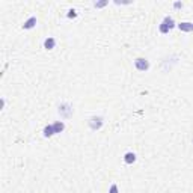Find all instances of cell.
<instances>
[{"label": "cell", "mask_w": 193, "mask_h": 193, "mask_svg": "<svg viewBox=\"0 0 193 193\" xmlns=\"http://www.w3.org/2000/svg\"><path fill=\"white\" fill-rule=\"evenodd\" d=\"M178 29L183 30V32H192L193 30V23H189V21H183L178 24Z\"/></svg>", "instance_id": "cell-4"}, {"label": "cell", "mask_w": 193, "mask_h": 193, "mask_svg": "<svg viewBox=\"0 0 193 193\" xmlns=\"http://www.w3.org/2000/svg\"><path fill=\"white\" fill-rule=\"evenodd\" d=\"M174 8H176V9L183 8V3H181V2H175V3H174Z\"/></svg>", "instance_id": "cell-14"}, {"label": "cell", "mask_w": 193, "mask_h": 193, "mask_svg": "<svg viewBox=\"0 0 193 193\" xmlns=\"http://www.w3.org/2000/svg\"><path fill=\"white\" fill-rule=\"evenodd\" d=\"M76 17H77L76 11H74V9H71V11L68 12V18H76Z\"/></svg>", "instance_id": "cell-12"}, {"label": "cell", "mask_w": 193, "mask_h": 193, "mask_svg": "<svg viewBox=\"0 0 193 193\" xmlns=\"http://www.w3.org/2000/svg\"><path fill=\"white\" fill-rule=\"evenodd\" d=\"M44 137H50V136L54 135V130H53V125H47L45 128H44Z\"/></svg>", "instance_id": "cell-10"}, {"label": "cell", "mask_w": 193, "mask_h": 193, "mask_svg": "<svg viewBox=\"0 0 193 193\" xmlns=\"http://www.w3.org/2000/svg\"><path fill=\"white\" fill-rule=\"evenodd\" d=\"M107 5V2H97L95 3V8H103V6H106Z\"/></svg>", "instance_id": "cell-13"}, {"label": "cell", "mask_w": 193, "mask_h": 193, "mask_svg": "<svg viewBox=\"0 0 193 193\" xmlns=\"http://www.w3.org/2000/svg\"><path fill=\"white\" fill-rule=\"evenodd\" d=\"M124 161H125L127 165H133V163L136 161V154L135 152H131V151L125 152V155H124Z\"/></svg>", "instance_id": "cell-5"}, {"label": "cell", "mask_w": 193, "mask_h": 193, "mask_svg": "<svg viewBox=\"0 0 193 193\" xmlns=\"http://www.w3.org/2000/svg\"><path fill=\"white\" fill-rule=\"evenodd\" d=\"M135 65H136V68H137L139 71H146V69L150 68V62H148L146 59L139 58V59H136L135 60Z\"/></svg>", "instance_id": "cell-2"}, {"label": "cell", "mask_w": 193, "mask_h": 193, "mask_svg": "<svg viewBox=\"0 0 193 193\" xmlns=\"http://www.w3.org/2000/svg\"><path fill=\"white\" fill-rule=\"evenodd\" d=\"M54 45H56V41H54V38H51V36H48V38L44 41V48H47V50H53Z\"/></svg>", "instance_id": "cell-7"}, {"label": "cell", "mask_w": 193, "mask_h": 193, "mask_svg": "<svg viewBox=\"0 0 193 193\" xmlns=\"http://www.w3.org/2000/svg\"><path fill=\"white\" fill-rule=\"evenodd\" d=\"M109 193H119V192H118V185L116 184H112V185H110Z\"/></svg>", "instance_id": "cell-11"}, {"label": "cell", "mask_w": 193, "mask_h": 193, "mask_svg": "<svg viewBox=\"0 0 193 193\" xmlns=\"http://www.w3.org/2000/svg\"><path fill=\"white\" fill-rule=\"evenodd\" d=\"M175 27V21H174V18L172 17H165L163 20V23L160 24V32L161 33H168L170 29H174Z\"/></svg>", "instance_id": "cell-1"}, {"label": "cell", "mask_w": 193, "mask_h": 193, "mask_svg": "<svg viewBox=\"0 0 193 193\" xmlns=\"http://www.w3.org/2000/svg\"><path fill=\"white\" fill-rule=\"evenodd\" d=\"M89 125H91L92 130H98V128H101V125H103V118H100V116L91 118V119H89Z\"/></svg>", "instance_id": "cell-3"}, {"label": "cell", "mask_w": 193, "mask_h": 193, "mask_svg": "<svg viewBox=\"0 0 193 193\" xmlns=\"http://www.w3.org/2000/svg\"><path fill=\"white\" fill-rule=\"evenodd\" d=\"M59 112H60V113H62L65 118H68V116H71L73 109H69V106H68V104H62V106L59 107Z\"/></svg>", "instance_id": "cell-6"}, {"label": "cell", "mask_w": 193, "mask_h": 193, "mask_svg": "<svg viewBox=\"0 0 193 193\" xmlns=\"http://www.w3.org/2000/svg\"><path fill=\"white\" fill-rule=\"evenodd\" d=\"M53 130H54V135H56V133H62V131L65 130V124H63L62 121H58V122L53 124Z\"/></svg>", "instance_id": "cell-8"}, {"label": "cell", "mask_w": 193, "mask_h": 193, "mask_svg": "<svg viewBox=\"0 0 193 193\" xmlns=\"http://www.w3.org/2000/svg\"><path fill=\"white\" fill-rule=\"evenodd\" d=\"M35 24H36V17H30L27 21H24L23 24V29H33Z\"/></svg>", "instance_id": "cell-9"}]
</instances>
